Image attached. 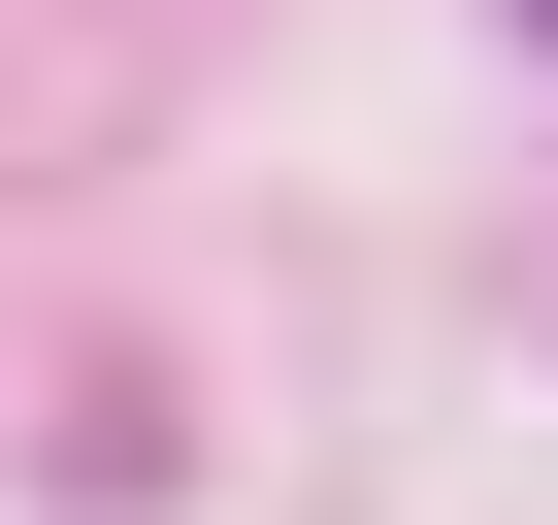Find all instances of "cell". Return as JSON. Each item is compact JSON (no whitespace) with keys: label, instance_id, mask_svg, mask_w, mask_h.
Listing matches in <instances>:
<instances>
[{"label":"cell","instance_id":"cell-1","mask_svg":"<svg viewBox=\"0 0 558 525\" xmlns=\"http://www.w3.org/2000/svg\"><path fill=\"white\" fill-rule=\"evenodd\" d=\"M525 34H558V0H525Z\"/></svg>","mask_w":558,"mask_h":525}]
</instances>
